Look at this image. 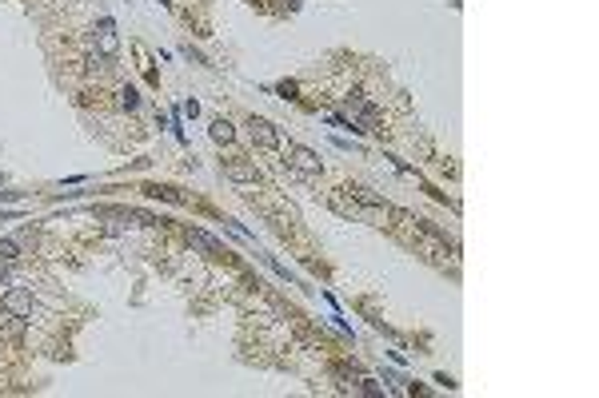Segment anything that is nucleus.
Returning <instances> with one entry per match:
<instances>
[{"label": "nucleus", "instance_id": "ddd939ff", "mask_svg": "<svg viewBox=\"0 0 599 398\" xmlns=\"http://www.w3.org/2000/svg\"><path fill=\"white\" fill-rule=\"evenodd\" d=\"M276 92H280V96H288V100H292V96H296V84H292V80H288V84H280V88H276Z\"/></svg>", "mask_w": 599, "mask_h": 398}, {"label": "nucleus", "instance_id": "f257e3e1", "mask_svg": "<svg viewBox=\"0 0 599 398\" xmlns=\"http://www.w3.org/2000/svg\"><path fill=\"white\" fill-rule=\"evenodd\" d=\"M284 163L292 171H300V176H320V171H324L320 156H316L312 148H304V144H288V148H284Z\"/></svg>", "mask_w": 599, "mask_h": 398}, {"label": "nucleus", "instance_id": "1a4fd4ad", "mask_svg": "<svg viewBox=\"0 0 599 398\" xmlns=\"http://www.w3.org/2000/svg\"><path fill=\"white\" fill-rule=\"evenodd\" d=\"M208 131H212V139H216V144H232V139H236V128H232V124H228L224 116H216V119H212V128H208Z\"/></svg>", "mask_w": 599, "mask_h": 398}, {"label": "nucleus", "instance_id": "4468645a", "mask_svg": "<svg viewBox=\"0 0 599 398\" xmlns=\"http://www.w3.org/2000/svg\"><path fill=\"white\" fill-rule=\"evenodd\" d=\"M12 199H21V191H0V203H12Z\"/></svg>", "mask_w": 599, "mask_h": 398}, {"label": "nucleus", "instance_id": "f8f14e48", "mask_svg": "<svg viewBox=\"0 0 599 398\" xmlns=\"http://www.w3.org/2000/svg\"><path fill=\"white\" fill-rule=\"evenodd\" d=\"M184 56H188V60H196V64H208V60H204V52H196L192 44H188V48H184Z\"/></svg>", "mask_w": 599, "mask_h": 398}, {"label": "nucleus", "instance_id": "39448f33", "mask_svg": "<svg viewBox=\"0 0 599 398\" xmlns=\"http://www.w3.org/2000/svg\"><path fill=\"white\" fill-rule=\"evenodd\" d=\"M184 239H188L192 247L208 251V255H220V239H212L208 231H200V227H184Z\"/></svg>", "mask_w": 599, "mask_h": 398}, {"label": "nucleus", "instance_id": "9d476101", "mask_svg": "<svg viewBox=\"0 0 599 398\" xmlns=\"http://www.w3.org/2000/svg\"><path fill=\"white\" fill-rule=\"evenodd\" d=\"M148 195H152V199H168V203H184V195L176 188H148Z\"/></svg>", "mask_w": 599, "mask_h": 398}, {"label": "nucleus", "instance_id": "20e7f679", "mask_svg": "<svg viewBox=\"0 0 599 398\" xmlns=\"http://www.w3.org/2000/svg\"><path fill=\"white\" fill-rule=\"evenodd\" d=\"M224 176L232 179V183H256L260 171H256V163H248V159H228V163H224Z\"/></svg>", "mask_w": 599, "mask_h": 398}, {"label": "nucleus", "instance_id": "423d86ee", "mask_svg": "<svg viewBox=\"0 0 599 398\" xmlns=\"http://www.w3.org/2000/svg\"><path fill=\"white\" fill-rule=\"evenodd\" d=\"M96 44H100L104 56H112V52H116V44H120V40H116V24H112L108 16H104L100 28H96Z\"/></svg>", "mask_w": 599, "mask_h": 398}, {"label": "nucleus", "instance_id": "2eb2a0df", "mask_svg": "<svg viewBox=\"0 0 599 398\" xmlns=\"http://www.w3.org/2000/svg\"><path fill=\"white\" fill-rule=\"evenodd\" d=\"M9 271H12L9 263H0V283H9Z\"/></svg>", "mask_w": 599, "mask_h": 398}, {"label": "nucleus", "instance_id": "6e6552de", "mask_svg": "<svg viewBox=\"0 0 599 398\" xmlns=\"http://www.w3.org/2000/svg\"><path fill=\"white\" fill-rule=\"evenodd\" d=\"M21 255H24V247L16 243V235H4V239H0V263H9V267H12Z\"/></svg>", "mask_w": 599, "mask_h": 398}, {"label": "nucleus", "instance_id": "0eeeda50", "mask_svg": "<svg viewBox=\"0 0 599 398\" xmlns=\"http://www.w3.org/2000/svg\"><path fill=\"white\" fill-rule=\"evenodd\" d=\"M348 195H352V199H360L364 208H372V211H384V215H387V203H384V195H376V191H368V188H348Z\"/></svg>", "mask_w": 599, "mask_h": 398}, {"label": "nucleus", "instance_id": "7ed1b4c3", "mask_svg": "<svg viewBox=\"0 0 599 398\" xmlns=\"http://www.w3.org/2000/svg\"><path fill=\"white\" fill-rule=\"evenodd\" d=\"M248 131H252V144H256V148H264V151H276V148H280V131H276V124H268V119L252 116V119H248Z\"/></svg>", "mask_w": 599, "mask_h": 398}, {"label": "nucleus", "instance_id": "9b49d317", "mask_svg": "<svg viewBox=\"0 0 599 398\" xmlns=\"http://www.w3.org/2000/svg\"><path fill=\"white\" fill-rule=\"evenodd\" d=\"M120 108H124V112H136V108H140V92H136V88H124V92H120Z\"/></svg>", "mask_w": 599, "mask_h": 398}, {"label": "nucleus", "instance_id": "f03ea898", "mask_svg": "<svg viewBox=\"0 0 599 398\" xmlns=\"http://www.w3.org/2000/svg\"><path fill=\"white\" fill-rule=\"evenodd\" d=\"M0 311H9V315L24 318L28 323L32 311H36V303H32V291L28 287H9L4 295H0Z\"/></svg>", "mask_w": 599, "mask_h": 398}]
</instances>
